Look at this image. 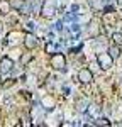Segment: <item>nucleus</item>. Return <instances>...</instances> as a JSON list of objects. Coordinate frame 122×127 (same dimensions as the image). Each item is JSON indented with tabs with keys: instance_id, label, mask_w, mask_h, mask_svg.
Instances as JSON below:
<instances>
[{
	"instance_id": "nucleus-1",
	"label": "nucleus",
	"mask_w": 122,
	"mask_h": 127,
	"mask_svg": "<svg viewBox=\"0 0 122 127\" xmlns=\"http://www.w3.org/2000/svg\"><path fill=\"white\" fill-rule=\"evenodd\" d=\"M97 61H98V66L102 69H110L112 64H114V58H112L109 53H100L97 56Z\"/></svg>"
},
{
	"instance_id": "nucleus-2",
	"label": "nucleus",
	"mask_w": 122,
	"mask_h": 127,
	"mask_svg": "<svg viewBox=\"0 0 122 127\" xmlns=\"http://www.w3.org/2000/svg\"><path fill=\"white\" fill-rule=\"evenodd\" d=\"M51 66L54 69H64L66 68V58L61 53H54L51 56Z\"/></svg>"
},
{
	"instance_id": "nucleus-3",
	"label": "nucleus",
	"mask_w": 122,
	"mask_h": 127,
	"mask_svg": "<svg viewBox=\"0 0 122 127\" xmlns=\"http://www.w3.org/2000/svg\"><path fill=\"white\" fill-rule=\"evenodd\" d=\"M54 12H56V3H54V2H51V0L42 2V7H41V14H42V17L49 19V17L54 15Z\"/></svg>"
},
{
	"instance_id": "nucleus-4",
	"label": "nucleus",
	"mask_w": 122,
	"mask_h": 127,
	"mask_svg": "<svg viewBox=\"0 0 122 127\" xmlns=\"http://www.w3.org/2000/svg\"><path fill=\"white\" fill-rule=\"evenodd\" d=\"M78 80H80L83 85H88V83H92V80H93V73L88 68H83V69L78 71Z\"/></svg>"
},
{
	"instance_id": "nucleus-5",
	"label": "nucleus",
	"mask_w": 122,
	"mask_h": 127,
	"mask_svg": "<svg viewBox=\"0 0 122 127\" xmlns=\"http://www.w3.org/2000/svg\"><path fill=\"white\" fill-rule=\"evenodd\" d=\"M12 66H14V63H12L10 58H2L0 59V75H7V73H10Z\"/></svg>"
},
{
	"instance_id": "nucleus-6",
	"label": "nucleus",
	"mask_w": 122,
	"mask_h": 127,
	"mask_svg": "<svg viewBox=\"0 0 122 127\" xmlns=\"http://www.w3.org/2000/svg\"><path fill=\"white\" fill-rule=\"evenodd\" d=\"M24 46L27 49H34L37 46V39H36V36L34 34H27L26 37H24Z\"/></svg>"
},
{
	"instance_id": "nucleus-7",
	"label": "nucleus",
	"mask_w": 122,
	"mask_h": 127,
	"mask_svg": "<svg viewBox=\"0 0 122 127\" xmlns=\"http://www.w3.org/2000/svg\"><path fill=\"white\" fill-rule=\"evenodd\" d=\"M30 3V12L32 14H39L41 7H42V0H29Z\"/></svg>"
},
{
	"instance_id": "nucleus-8",
	"label": "nucleus",
	"mask_w": 122,
	"mask_h": 127,
	"mask_svg": "<svg viewBox=\"0 0 122 127\" xmlns=\"http://www.w3.org/2000/svg\"><path fill=\"white\" fill-rule=\"evenodd\" d=\"M10 0H0V14H3V15H7L10 12Z\"/></svg>"
},
{
	"instance_id": "nucleus-9",
	"label": "nucleus",
	"mask_w": 122,
	"mask_h": 127,
	"mask_svg": "<svg viewBox=\"0 0 122 127\" xmlns=\"http://www.w3.org/2000/svg\"><path fill=\"white\" fill-rule=\"evenodd\" d=\"M109 54H110L112 58H119L121 56V46H117V44H114L112 48H109Z\"/></svg>"
},
{
	"instance_id": "nucleus-10",
	"label": "nucleus",
	"mask_w": 122,
	"mask_h": 127,
	"mask_svg": "<svg viewBox=\"0 0 122 127\" xmlns=\"http://www.w3.org/2000/svg\"><path fill=\"white\" fill-rule=\"evenodd\" d=\"M76 108H78L80 112H87V110H88V100H87V98H83V100H78V103H76Z\"/></svg>"
},
{
	"instance_id": "nucleus-11",
	"label": "nucleus",
	"mask_w": 122,
	"mask_h": 127,
	"mask_svg": "<svg viewBox=\"0 0 122 127\" xmlns=\"http://www.w3.org/2000/svg\"><path fill=\"white\" fill-rule=\"evenodd\" d=\"M27 0H10V7L15 10H20L22 7H24V3H26Z\"/></svg>"
},
{
	"instance_id": "nucleus-12",
	"label": "nucleus",
	"mask_w": 122,
	"mask_h": 127,
	"mask_svg": "<svg viewBox=\"0 0 122 127\" xmlns=\"http://www.w3.org/2000/svg\"><path fill=\"white\" fill-rule=\"evenodd\" d=\"M87 2H88V5H90L92 9H95V10L103 7V0H87Z\"/></svg>"
},
{
	"instance_id": "nucleus-13",
	"label": "nucleus",
	"mask_w": 122,
	"mask_h": 127,
	"mask_svg": "<svg viewBox=\"0 0 122 127\" xmlns=\"http://www.w3.org/2000/svg\"><path fill=\"white\" fill-rule=\"evenodd\" d=\"M112 41H114V44L122 46V34L121 32H114V34H112Z\"/></svg>"
},
{
	"instance_id": "nucleus-14",
	"label": "nucleus",
	"mask_w": 122,
	"mask_h": 127,
	"mask_svg": "<svg viewBox=\"0 0 122 127\" xmlns=\"http://www.w3.org/2000/svg\"><path fill=\"white\" fill-rule=\"evenodd\" d=\"M88 112H90L92 115H97V114H100V107H98V105H90Z\"/></svg>"
},
{
	"instance_id": "nucleus-15",
	"label": "nucleus",
	"mask_w": 122,
	"mask_h": 127,
	"mask_svg": "<svg viewBox=\"0 0 122 127\" xmlns=\"http://www.w3.org/2000/svg\"><path fill=\"white\" fill-rule=\"evenodd\" d=\"M30 58H32L30 54H26V56H22V58H20V63H22V64H27V63L30 61Z\"/></svg>"
},
{
	"instance_id": "nucleus-16",
	"label": "nucleus",
	"mask_w": 122,
	"mask_h": 127,
	"mask_svg": "<svg viewBox=\"0 0 122 127\" xmlns=\"http://www.w3.org/2000/svg\"><path fill=\"white\" fill-rule=\"evenodd\" d=\"M97 124H100V126H109V124H110V122H109V120H107V119H100V120H98V122H97Z\"/></svg>"
},
{
	"instance_id": "nucleus-17",
	"label": "nucleus",
	"mask_w": 122,
	"mask_h": 127,
	"mask_svg": "<svg viewBox=\"0 0 122 127\" xmlns=\"http://www.w3.org/2000/svg\"><path fill=\"white\" fill-rule=\"evenodd\" d=\"M14 83H15V80H10V81H5V83H3V87H5V88H9V87H12Z\"/></svg>"
},
{
	"instance_id": "nucleus-18",
	"label": "nucleus",
	"mask_w": 122,
	"mask_h": 127,
	"mask_svg": "<svg viewBox=\"0 0 122 127\" xmlns=\"http://www.w3.org/2000/svg\"><path fill=\"white\" fill-rule=\"evenodd\" d=\"M53 49H54V48H53V44H48V46H46V51H48V53H51Z\"/></svg>"
},
{
	"instance_id": "nucleus-19",
	"label": "nucleus",
	"mask_w": 122,
	"mask_h": 127,
	"mask_svg": "<svg viewBox=\"0 0 122 127\" xmlns=\"http://www.w3.org/2000/svg\"><path fill=\"white\" fill-rule=\"evenodd\" d=\"M117 2H119V5H122V0H117Z\"/></svg>"
},
{
	"instance_id": "nucleus-20",
	"label": "nucleus",
	"mask_w": 122,
	"mask_h": 127,
	"mask_svg": "<svg viewBox=\"0 0 122 127\" xmlns=\"http://www.w3.org/2000/svg\"><path fill=\"white\" fill-rule=\"evenodd\" d=\"M0 32H2V22H0Z\"/></svg>"
}]
</instances>
